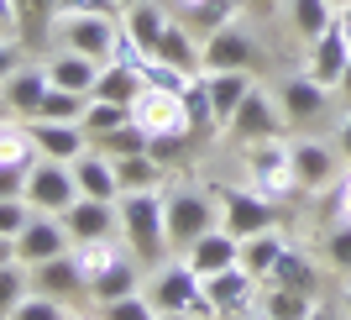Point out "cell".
<instances>
[{
	"instance_id": "obj_1",
	"label": "cell",
	"mask_w": 351,
	"mask_h": 320,
	"mask_svg": "<svg viewBox=\"0 0 351 320\" xmlns=\"http://www.w3.org/2000/svg\"><path fill=\"white\" fill-rule=\"evenodd\" d=\"M116 216H121V242L132 247V258L142 268H162L168 262V200L158 190H136V194H121L116 200Z\"/></svg>"
},
{
	"instance_id": "obj_2",
	"label": "cell",
	"mask_w": 351,
	"mask_h": 320,
	"mask_svg": "<svg viewBox=\"0 0 351 320\" xmlns=\"http://www.w3.org/2000/svg\"><path fill=\"white\" fill-rule=\"evenodd\" d=\"M53 32L69 53H84L95 63H110L116 53V37H121V21L105 5H79V11H58L53 16Z\"/></svg>"
},
{
	"instance_id": "obj_3",
	"label": "cell",
	"mask_w": 351,
	"mask_h": 320,
	"mask_svg": "<svg viewBox=\"0 0 351 320\" xmlns=\"http://www.w3.org/2000/svg\"><path fill=\"white\" fill-rule=\"evenodd\" d=\"M210 194H215V205H220V231H231L236 242H247V236H257V231H278V220H283L278 200L257 194L252 184H247V190L215 184Z\"/></svg>"
},
{
	"instance_id": "obj_4",
	"label": "cell",
	"mask_w": 351,
	"mask_h": 320,
	"mask_svg": "<svg viewBox=\"0 0 351 320\" xmlns=\"http://www.w3.org/2000/svg\"><path fill=\"white\" fill-rule=\"evenodd\" d=\"M147 299H152V310H158V315H173V310L215 315V305H210V294H205V278L194 273L189 262H162V268H152ZM215 320H220V315H215Z\"/></svg>"
},
{
	"instance_id": "obj_5",
	"label": "cell",
	"mask_w": 351,
	"mask_h": 320,
	"mask_svg": "<svg viewBox=\"0 0 351 320\" xmlns=\"http://www.w3.org/2000/svg\"><path fill=\"white\" fill-rule=\"evenodd\" d=\"M132 121L147 137H194L189 100H184V89L168 84H142V95L132 100Z\"/></svg>"
},
{
	"instance_id": "obj_6",
	"label": "cell",
	"mask_w": 351,
	"mask_h": 320,
	"mask_svg": "<svg viewBox=\"0 0 351 320\" xmlns=\"http://www.w3.org/2000/svg\"><path fill=\"white\" fill-rule=\"evenodd\" d=\"M241 168H247V184L257 194H267V200H283V194L299 190V179H293V152H289L283 137H273V142H247Z\"/></svg>"
},
{
	"instance_id": "obj_7",
	"label": "cell",
	"mask_w": 351,
	"mask_h": 320,
	"mask_svg": "<svg viewBox=\"0 0 351 320\" xmlns=\"http://www.w3.org/2000/svg\"><path fill=\"white\" fill-rule=\"evenodd\" d=\"M220 226V205L210 190H173L168 194V242L189 252L205 231Z\"/></svg>"
},
{
	"instance_id": "obj_8",
	"label": "cell",
	"mask_w": 351,
	"mask_h": 320,
	"mask_svg": "<svg viewBox=\"0 0 351 320\" xmlns=\"http://www.w3.org/2000/svg\"><path fill=\"white\" fill-rule=\"evenodd\" d=\"M21 200L43 216H63L73 200H79V184H73V163H53V158H32L27 184H21Z\"/></svg>"
},
{
	"instance_id": "obj_9",
	"label": "cell",
	"mask_w": 351,
	"mask_h": 320,
	"mask_svg": "<svg viewBox=\"0 0 351 320\" xmlns=\"http://www.w3.org/2000/svg\"><path fill=\"white\" fill-rule=\"evenodd\" d=\"M226 131H231L241 147H247V142H273V137L289 131V116H283V105H278L273 89H257V84H252L247 100L236 105V116H231V126H226Z\"/></svg>"
},
{
	"instance_id": "obj_10",
	"label": "cell",
	"mask_w": 351,
	"mask_h": 320,
	"mask_svg": "<svg viewBox=\"0 0 351 320\" xmlns=\"http://www.w3.org/2000/svg\"><path fill=\"white\" fill-rule=\"evenodd\" d=\"M289 152H293V179H299V190H330L341 179V147H330V142H320V137H293L289 142Z\"/></svg>"
},
{
	"instance_id": "obj_11",
	"label": "cell",
	"mask_w": 351,
	"mask_h": 320,
	"mask_svg": "<svg viewBox=\"0 0 351 320\" xmlns=\"http://www.w3.org/2000/svg\"><path fill=\"white\" fill-rule=\"evenodd\" d=\"M273 95H278L289 126H320V121L330 116V89H325L320 79H309V73H289V79H278Z\"/></svg>"
},
{
	"instance_id": "obj_12",
	"label": "cell",
	"mask_w": 351,
	"mask_h": 320,
	"mask_svg": "<svg viewBox=\"0 0 351 320\" xmlns=\"http://www.w3.org/2000/svg\"><path fill=\"white\" fill-rule=\"evenodd\" d=\"M63 252H73V236H69V226H63V216H43V210H32V220L21 226V236H16V262L37 268V262L63 258Z\"/></svg>"
},
{
	"instance_id": "obj_13",
	"label": "cell",
	"mask_w": 351,
	"mask_h": 320,
	"mask_svg": "<svg viewBox=\"0 0 351 320\" xmlns=\"http://www.w3.org/2000/svg\"><path fill=\"white\" fill-rule=\"evenodd\" d=\"M346 69H351V37H346V27H341V16H336L320 37H309V63H304V73H309V79H320L325 89H336Z\"/></svg>"
},
{
	"instance_id": "obj_14",
	"label": "cell",
	"mask_w": 351,
	"mask_h": 320,
	"mask_svg": "<svg viewBox=\"0 0 351 320\" xmlns=\"http://www.w3.org/2000/svg\"><path fill=\"white\" fill-rule=\"evenodd\" d=\"M263 63V47L252 43V32L241 21L220 27L205 37V73H220V69H257Z\"/></svg>"
},
{
	"instance_id": "obj_15",
	"label": "cell",
	"mask_w": 351,
	"mask_h": 320,
	"mask_svg": "<svg viewBox=\"0 0 351 320\" xmlns=\"http://www.w3.org/2000/svg\"><path fill=\"white\" fill-rule=\"evenodd\" d=\"M257 284H263V278H252L241 262H231V268H220V273L205 278V294H210V305H215V315L231 320V315H247V310H252Z\"/></svg>"
},
{
	"instance_id": "obj_16",
	"label": "cell",
	"mask_w": 351,
	"mask_h": 320,
	"mask_svg": "<svg viewBox=\"0 0 351 320\" xmlns=\"http://www.w3.org/2000/svg\"><path fill=\"white\" fill-rule=\"evenodd\" d=\"M53 89V79H47V63H21V69L0 84V95H5V105H11L16 121H32L37 111H43V95Z\"/></svg>"
},
{
	"instance_id": "obj_17",
	"label": "cell",
	"mask_w": 351,
	"mask_h": 320,
	"mask_svg": "<svg viewBox=\"0 0 351 320\" xmlns=\"http://www.w3.org/2000/svg\"><path fill=\"white\" fill-rule=\"evenodd\" d=\"M32 294H47V299H79V294H89V278L79 273V262H73V252H63V258H47L32 268Z\"/></svg>"
},
{
	"instance_id": "obj_18",
	"label": "cell",
	"mask_w": 351,
	"mask_h": 320,
	"mask_svg": "<svg viewBox=\"0 0 351 320\" xmlns=\"http://www.w3.org/2000/svg\"><path fill=\"white\" fill-rule=\"evenodd\" d=\"M27 131H32L37 158H53V163H73L89 147V137H84L79 121H27Z\"/></svg>"
},
{
	"instance_id": "obj_19",
	"label": "cell",
	"mask_w": 351,
	"mask_h": 320,
	"mask_svg": "<svg viewBox=\"0 0 351 320\" xmlns=\"http://www.w3.org/2000/svg\"><path fill=\"white\" fill-rule=\"evenodd\" d=\"M199 84H205V100H210V116H215V126H231L236 105L247 100V89H252V69H220V73H199Z\"/></svg>"
},
{
	"instance_id": "obj_20",
	"label": "cell",
	"mask_w": 351,
	"mask_h": 320,
	"mask_svg": "<svg viewBox=\"0 0 351 320\" xmlns=\"http://www.w3.org/2000/svg\"><path fill=\"white\" fill-rule=\"evenodd\" d=\"M63 226H69L73 242H89V236H116V226H121L116 200H89V194H79V200L63 210Z\"/></svg>"
},
{
	"instance_id": "obj_21",
	"label": "cell",
	"mask_w": 351,
	"mask_h": 320,
	"mask_svg": "<svg viewBox=\"0 0 351 320\" xmlns=\"http://www.w3.org/2000/svg\"><path fill=\"white\" fill-rule=\"evenodd\" d=\"M73 184H79V194H89V200H121L116 158H105L95 147H84V152L73 158Z\"/></svg>"
},
{
	"instance_id": "obj_22",
	"label": "cell",
	"mask_w": 351,
	"mask_h": 320,
	"mask_svg": "<svg viewBox=\"0 0 351 320\" xmlns=\"http://www.w3.org/2000/svg\"><path fill=\"white\" fill-rule=\"evenodd\" d=\"M158 63L178 69L184 79H199V73H205V43H194L189 21H168V32H162V47H158Z\"/></svg>"
},
{
	"instance_id": "obj_23",
	"label": "cell",
	"mask_w": 351,
	"mask_h": 320,
	"mask_svg": "<svg viewBox=\"0 0 351 320\" xmlns=\"http://www.w3.org/2000/svg\"><path fill=\"white\" fill-rule=\"evenodd\" d=\"M184 262H189L199 278H210V273H220V268L241 262V242H236L231 231H220V226H215V231H205L189 252H184Z\"/></svg>"
},
{
	"instance_id": "obj_24",
	"label": "cell",
	"mask_w": 351,
	"mask_h": 320,
	"mask_svg": "<svg viewBox=\"0 0 351 320\" xmlns=\"http://www.w3.org/2000/svg\"><path fill=\"white\" fill-rule=\"evenodd\" d=\"M168 21H173V16L162 11V5H152V0H136L132 11H121V27H126V37H132V43L142 47L147 58H158V47H162V32H168Z\"/></svg>"
},
{
	"instance_id": "obj_25",
	"label": "cell",
	"mask_w": 351,
	"mask_h": 320,
	"mask_svg": "<svg viewBox=\"0 0 351 320\" xmlns=\"http://www.w3.org/2000/svg\"><path fill=\"white\" fill-rule=\"evenodd\" d=\"M100 69H105V63L84 58V53H69V47H63L58 58H47V79H53L58 89H73V95H95Z\"/></svg>"
},
{
	"instance_id": "obj_26",
	"label": "cell",
	"mask_w": 351,
	"mask_h": 320,
	"mask_svg": "<svg viewBox=\"0 0 351 320\" xmlns=\"http://www.w3.org/2000/svg\"><path fill=\"white\" fill-rule=\"evenodd\" d=\"M126 294H142V262L121 258L116 268H105L100 278H89V299L95 305H110V299H126Z\"/></svg>"
},
{
	"instance_id": "obj_27",
	"label": "cell",
	"mask_w": 351,
	"mask_h": 320,
	"mask_svg": "<svg viewBox=\"0 0 351 320\" xmlns=\"http://www.w3.org/2000/svg\"><path fill=\"white\" fill-rule=\"evenodd\" d=\"M142 69H136V63H121V58H110L100 69V84H95V95H89V100H116V105H132L136 95H142Z\"/></svg>"
},
{
	"instance_id": "obj_28",
	"label": "cell",
	"mask_w": 351,
	"mask_h": 320,
	"mask_svg": "<svg viewBox=\"0 0 351 320\" xmlns=\"http://www.w3.org/2000/svg\"><path fill=\"white\" fill-rule=\"evenodd\" d=\"M267 284H278V289H299V294H315V289H320V273H315V262H309L304 252L283 247L278 262H273V273H267Z\"/></svg>"
},
{
	"instance_id": "obj_29",
	"label": "cell",
	"mask_w": 351,
	"mask_h": 320,
	"mask_svg": "<svg viewBox=\"0 0 351 320\" xmlns=\"http://www.w3.org/2000/svg\"><path fill=\"white\" fill-rule=\"evenodd\" d=\"M116 179H121V194L162 190V163L152 152H132V158H116Z\"/></svg>"
},
{
	"instance_id": "obj_30",
	"label": "cell",
	"mask_w": 351,
	"mask_h": 320,
	"mask_svg": "<svg viewBox=\"0 0 351 320\" xmlns=\"http://www.w3.org/2000/svg\"><path fill=\"white\" fill-rule=\"evenodd\" d=\"M121 258H126V252H121L116 236H89V242H73V262H79V273H84V278H100L105 268H116Z\"/></svg>"
},
{
	"instance_id": "obj_31",
	"label": "cell",
	"mask_w": 351,
	"mask_h": 320,
	"mask_svg": "<svg viewBox=\"0 0 351 320\" xmlns=\"http://www.w3.org/2000/svg\"><path fill=\"white\" fill-rule=\"evenodd\" d=\"M283 247H289V242H283L278 231H257V236H247V242H241V268H247L252 278H267Z\"/></svg>"
},
{
	"instance_id": "obj_32",
	"label": "cell",
	"mask_w": 351,
	"mask_h": 320,
	"mask_svg": "<svg viewBox=\"0 0 351 320\" xmlns=\"http://www.w3.org/2000/svg\"><path fill=\"white\" fill-rule=\"evenodd\" d=\"M330 21H336V5H330V0H289V27L299 32L304 43L320 37Z\"/></svg>"
},
{
	"instance_id": "obj_33",
	"label": "cell",
	"mask_w": 351,
	"mask_h": 320,
	"mask_svg": "<svg viewBox=\"0 0 351 320\" xmlns=\"http://www.w3.org/2000/svg\"><path fill=\"white\" fill-rule=\"evenodd\" d=\"M315 310V294H299V289H278L267 284V299H263V315L267 320H309Z\"/></svg>"
},
{
	"instance_id": "obj_34",
	"label": "cell",
	"mask_w": 351,
	"mask_h": 320,
	"mask_svg": "<svg viewBox=\"0 0 351 320\" xmlns=\"http://www.w3.org/2000/svg\"><path fill=\"white\" fill-rule=\"evenodd\" d=\"M236 11H241V0H199V5H189L184 11V21H189V32H220V27H231Z\"/></svg>"
},
{
	"instance_id": "obj_35",
	"label": "cell",
	"mask_w": 351,
	"mask_h": 320,
	"mask_svg": "<svg viewBox=\"0 0 351 320\" xmlns=\"http://www.w3.org/2000/svg\"><path fill=\"white\" fill-rule=\"evenodd\" d=\"M32 158H37L32 131L16 121H0V168H32Z\"/></svg>"
},
{
	"instance_id": "obj_36",
	"label": "cell",
	"mask_w": 351,
	"mask_h": 320,
	"mask_svg": "<svg viewBox=\"0 0 351 320\" xmlns=\"http://www.w3.org/2000/svg\"><path fill=\"white\" fill-rule=\"evenodd\" d=\"M89 147L105 152V158H132V152H147V131L136 121H126V126L105 131V137H89Z\"/></svg>"
},
{
	"instance_id": "obj_37",
	"label": "cell",
	"mask_w": 351,
	"mask_h": 320,
	"mask_svg": "<svg viewBox=\"0 0 351 320\" xmlns=\"http://www.w3.org/2000/svg\"><path fill=\"white\" fill-rule=\"evenodd\" d=\"M132 121V105H116V100H89L84 116H79V126H84V137H105V131H116Z\"/></svg>"
},
{
	"instance_id": "obj_38",
	"label": "cell",
	"mask_w": 351,
	"mask_h": 320,
	"mask_svg": "<svg viewBox=\"0 0 351 320\" xmlns=\"http://www.w3.org/2000/svg\"><path fill=\"white\" fill-rule=\"evenodd\" d=\"M32 294V268L27 262H5L0 268V320H11V310Z\"/></svg>"
},
{
	"instance_id": "obj_39",
	"label": "cell",
	"mask_w": 351,
	"mask_h": 320,
	"mask_svg": "<svg viewBox=\"0 0 351 320\" xmlns=\"http://www.w3.org/2000/svg\"><path fill=\"white\" fill-rule=\"evenodd\" d=\"M84 105H89V95H73V89L53 84L43 95V111H37L32 121H79V116H84Z\"/></svg>"
},
{
	"instance_id": "obj_40",
	"label": "cell",
	"mask_w": 351,
	"mask_h": 320,
	"mask_svg": "<svg viewBox=\"0 0 351 320\" xmlns=\"http://www.w3.org/2000/svg\"><path fill=\"white\" fill-rule=\"evenodd\" d=\"M100 320H158V310H152V299H147V294H126V299L100 305Z\"/></svg>"
},
{
	"instance_id": "obj_41",
	"label": "cell",
	"mask_w": 351,
	"mask_h": 320,
	"mask_svg": "<svg viewBox=\"0 0 351 320\" xmlns=\"http://www.w3.org/2000/svg\"><path fill=\"white\" fill-rule=\"evenodd\" d=\"M11 320H69V310H63V299H47V294H27V299L11 310Z\"/></svg>"
},
{
	"instance_id": "obj_42",
	"label": "cell",
	"mask_w": 351,
	"mask_h": 320,
	"mask_svg": "<svg viewBox=\"0 0 351 320\" xmlns=\"http://www.w3.org/2000/svg\"><path fill=\"white\" fill-rule=\"evenodd\" d=\"M325 258H330V268L351 273V220H336V226L325 231Z\"/></svg>"
},
{
	"instance_id": "obj_43",
	"label": "cell",
	"mask_w": 351,
	"mask_h": 320,
	"mask_svg": "<svg viewBox=\"0 0 351 320\" xmlns=\"http://www.w3.org/2000/svg\"><path fill=\"white\" fill-rule=\"evenodd\" d=\"M32 220V205L21 194H5L0 200V236H21V226Z\"/></svg>"
},
{
	"instance_id": "obj_44",
	"label": "cell",
	"mask_w": 351,
	"mask_h": 320,
	"mask_svg": "<svg viewBox=\"0 0 351 320\" xmlns=\"http://www.w3.org/2000/svg\"><path fill=\"white\" fill-rule=\"evenodd\" d=\"M330 216L351 220V168H341V179L330 184Z\"/></svg>"
},
{
	"instance_id": "obj_45",
	"label": "cell",
	"mask_w": 351,
	"mask_h": 320,
	"mask_svg": "<svg viewBox=\"0 0 351 320\" xmlns=\"http://www.w3.org/2000/svg\"><path fill=\"white\" fill-rule=\"evenodd\" d=\"M184 147H189V137H147V152H152L162 168H168V163H173Z\"/></svg>"
},
{
	"instance_id": "obj_46",
	"label": "cell",
	"mask_w": 351,
	"mask_h": 320,
	"mask_svg": "<svg viewBox=\"0 0 351 320\" xmlns=\"http://www.w3.org/2000/svg\"><path fill=\"white\" fill-rule=\"evenodd\" d=\"M21 184H27V168H0V200H5V194H21Z\"/></svg>"
},
{
	"instance_id": "obj_47",
	"label": "cell",
	"mask_w": 351,
	"mask_h": 320,
	"mask_svg": "<svg viewBox=\"0 0 351 320\" xmlns=\"http://www.w3.org/2000/svg\"><path fill=\"white\" fill-rule=\"evenodd\" d=\"M16 69H21V58H16V43H0V84H5Z\"/></svg>"
},
{
	"instance_id": "obj_48",
	"label": "cell",
	"mask_w": 351,
	"mask_h": 320,
	"mask_svg": "<svg viewBox=\"0 0 351 320\" xmlns=\"http://www.w3.org/2000/svg\"><path fill=\"white\" fill-rule=\"evenodd\" d=\"M21 21V5L16 0H0V27H16Z\"/></svg>"
},
{
	"instance_id": "obj_49",
	"label": "cell",
	"mask_w": 351,
	"mask_h": 320,
	"mask_svg": "<svg viewBox=\"0 0 351 320\" xmlns=\"http://www.w3.org/2000/svg\"><path fill=\"white\" fill-rule=\"evenodd\" d=\"M336 147H341V158H346V163H351V116H346V121H341V131H336Z\"/></svg>"
},
{
	"instance_id": "obj_50",
	"label": "cell",
	"mask_w": 351,
	"mask_h": 320,
	"mask_svg": "<svg viewBox=\"0 0 351 320\" xmlns=\"http://www.w3.org/2000/svg\"><path fill=\"white\" fill-rule=\"evenodd\" d=\"M5 262H16V236H0V268Z\"/></svg>"
},
{
	"instance_id": "obj_51",
	"label": "cell",
	"mask_w": 351,
	"mask_h": 320,
	"mask_svg": "<svg viewBox=\"0 0 351 320\" xmlns=\"http://www.w3.org/2000/svg\"><path fill=\"white\" fill-rule=\"evenodd\" d=\"M158 320H215V315H194V310H173V315H158Z\"/></svg>"
},
{
	"instance_id": "obj_52",
	"label": "cell",
	"mask_w": 351,
	"mask_h": 320,
	"mask_svg": "<svg viewBox=\"0 0 351 320\" xmlns=\"http://www.w3.org/2000/svg\"><path fill=\"white\" fill-rule=\"evenodd\" d=\"M309 320H341V315H336L330 305H315V310H309Z\"/></svg>"
},
{
	"instance_id": "obj_53",
	"label": "cell",
	"mask_w": 351,
	"mask_h": 320,
	"mask_svg": "<svg viewBox=\"0 0 351 320\" xmlns=\"http://www.w3.org/2000/svg\"><path fill=\"white\" fill-rule=\"evenodd\" d=\"M336 95H341V100H346V105H351V69H346V73H341V84H336Z\"/></svg>"
},
{
	"instance_id": "obj_54",
	"label": "cell",
	"mask_w": 351,
	"mask_h": 320,
	"mask_svg": "<svg viewBox=\"0 0 351 320\" xmlns=\"http://www.w3.org/2000/svg\"><path fill=\"white\" fill-rule=\"evenodd\" d=\"M105 5H110V11H132L136 0H105Z\"/></svg>"
},
{
	"instance_id": "obj_55",
	"label": "cell",
	"mask_w": 351,
	"mask_h": 320,
	"mask_svg": "<svg viewBox=\"0 0 351 320\" xmlns=\"http://www.w3.org/2000/svg\"><path fill=\"white\" fill-rule=\"evenodd\" d=\"M0 121H16V116H11V105H5V95H0Z\"/></svg>"
},
{
	"instance_id": "obj_56",
	"label": "cell",
	"mask_w": 351,
	"mask_h": 320,
	"mask_svg": "<svg viewBox=\"0 0 351 320\" xmlns=\"http://www.w3.org/2000/svg\"><path fill=\"white\" fill-rule=\"evenodd\" d=\"M330 5H336V16H341V11H351V0H330Z\"/></svg>"
},
{
	"instance_id": "obj_57",
	"label": "cell",
	"mask_w": 351,
	"mask_h": 320,
	"mask_svg": "<svg viewBox=\"0 0 351 320\" xmlns=\"http://www.w3.org/2000/svg\"><path fill=\"white\" fill-rule=\"evenodd\" d=\"M341 27H346V37H351V11H341Z\"/></svg>"
},
{
	"instance_id": "obj_58",
	"label": "cell",
	"mask_w": 351,
	"mask_h": 320,
	"mask_svg": "<svg viewBox=\"0 0 351 320\" xmlns=\"http://www.w3.org/2000/svg\"><path fill=\"white\" fill-rule=\"evenodd\" d=\"M231 320H267V315H231Z\"/></svg>"
},
{
	"instance_id": "obj_59",
	"label": "cell",
	"mask_w": 351,
	"mask_h": 320,
	"mask_svg": "<svg viewBox=\"0 0 351 320\" xmlns=\"http://www.w3.org/2000/svg\"><path fill=\"white\" fill-rule=\"evenodd\" d=\"M178 5H184V11H189V5H199V0H178Z\"/></svg>"
},
{
	"instance_id": "obj_60",
	"label": "cell",
	"mask_w": 351,
	"mask_h": 320,
	"mask_svg": "<svg viewBox=\"0 0 351 320\" xmlns=\"http://www.w3.org/2000/svg\"><path fill=\"white\" fill-rule=\"evenodd\" d=\"M346 310H351V289H346Z\"/></svg>"
},
{
	"instance_id": "obj_61",
	"label": "cell",
	"mask_w": 351,
	"mask_h": 320,
	"mask_svg": "<svg viewBox=\"0 0 351 320\" xmlns=\"http://www.w3.org/2000/svg\"><path fill=\"white\" fill-rule=\"evenodd\" d=\"M69 320H84V315H69Z\"/></svg>"
}]
</instances>
